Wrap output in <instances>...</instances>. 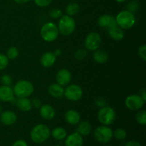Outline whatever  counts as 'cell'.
Returning <instances> with one entry per match:
<instances>
[{
	"instance_id": "6da1fadb",
	"label": "cell",
	"mask_w": 146,
	"mask_h": 146,
	"mask_svg": "<svg viewBox=\"0 0 146 146\" xmlns=\"http://www.w3.org/2000/svg\"><path fill=\"white\" fill-rule=\"evenodd\" d=\"M51 135V130L44 124L36 125L30 132L31 141L36 144H41L46 142Z\"/></svg>"
},
{
	"instance_id": "7a4b0ae2",
	"label": "cell",
	"mask_w": 146,
	"mask_h": 146,
	"mask_svg": "<svg viewBox=\"0 0 146 146\" xmlns=\"http://www.w3.org/2000/svg\"><path fill=\"white\" fill-rule=\"evenodd\" d=\"M115 18L117 25L122 29H130L133 27L135 24V17L134 14L128 10L120 11Z\"/></svg>"
},
{
	"instance_id": "3957f363",
	"label": "cell",
	"mask_w": 146,
	"mask_h": 146,
	"mask_svg": "<svg viewBox=\"0 0 146 146\" xmlns=\"http://www.w3.org/2000/svg\"><path fill=\"white\" fill-rule=\"evenodd\" d=\"M13 91L14 96L18 98H28L34 93V87L29 81L20 80L14 85Z\"/></svg>"
},
{
	"instance_id": "277c9868",
	"label": "cell",
	"mask_w": 146,
	"mask_h": 146,
	"mask_svg": "<svg viewBox=\"0 0 146 146\" xmlns=\"http://www.w3.org/2000/svg\"><path fill=\"white\" fill-rule=\"evenodd\" d=\"M58 29L59 34L63 36H69L74 33L76 29V21L73 17L67 14L62 15L58 24Z\"/></svg>"
},
{
	"instance_id": "5b68a950",
	"label": "cell",
	"mask_w": 146,
	"mask_h": 146,
	"mask_svg": "<svg viewBox=\"0 0 146 146\" xmlns=\"http://www.w3.org/2000/svg\"><path fill=\"white\" fill-rule=\"evenodd\" d=\"M40 34L44 41L53 42L58 38L59 31L56 24L53 22H47L41 27Z\"/></svg>"
},
{
	"instance_id": "8992f818",
	"label": "cell",
	"mask_w": 146,
	"mask_h": 146,
	"mask_svg": "<svg viewBox=\"0 0 146 146\" xmlns=\"http://www.w3.org/2000/svg\"><path fill=\"white\" fill-rule=\"evenodd\" d=\"M116 118V113L112 107L106 106L100 108L98 112V119L101 124L110 125L113 123Z\"/></svg>"
},
{
	"instance_id": "52a82bcc",
	"label": "cell",
	"mask_w": 146,
	"mask_h": 146,
	"mask_svg": "<svg viewBox=\"0 0 146 146\" xmlns=\"http://www.w3.org/2000/svg\"><path fill=\"white\" fill-rule=\"evenodd\" d=\"M113 131L108 125H100L94 131V138L101 143H108L113 138Z\"/></svg>"
},
{
	"instance_id": "ba28073f",
	"label": "cell",
	"mask_w": 146,
	"mask_h": 146,
	"mask_svg": "<svg viewBox=\"0 0 146 146\" xmlns=\"http://www.w3.org/2000/svg\"><path fill=\"white\" fill-rule=\"evenodd\" d=\"M101 43H102V38L101 35L98 32L93 31L86 36L84 41V46L88 51H94L100 48Z\"/></svg>"
},
{
	"instance_id": "9c48e42d",
	"label": "cell",
	"mask_w": 146,
	"mask_h": 146,
	"mask_svg": "<svg viewBox=\"0 0 146 146\" xmlns=\"http://www.w3.org/2000/svg\"><path fill=\"white\" fill-rule=\"evenodd\" d=\"M83 89L77 84H68L64 88V96L71 101H78L82 98Z\"/></svg>"
},
{
	"instance_id": "30bf717a",
	"label": "cell",
	"mask_w": 146,
	"mask_h": 146,
	"mask_svg": "<svg viewBox=\"0 0 146 146\" xmlns=\"http://www.w3.org/2000/svg\"><path fill=\"white\" fill-rule=\"evenodd\" d=\"M145 101L138 94H132L125 98V105L131 111H139L143 107Z\"/></svg>"
},
{
	"instance_id": "8fae6325",
	"label": "cell",
	"mask_w": 146,
	"mask_h": 146,
	"mask_svg": "<svg viewBox=\"0 0 146 146\" xmlns=\"http://www.w3.org/2000/svg\"><path fill=\"white\" fill-rule=\"evenodd\" d=\"M98 24L100 27L105 29H110L117 26L115 18L110 14H103L98 19Z\"/></svg>"
},
{
	"instance_id": "7c38bea8",
	"label": "cell",
	"mask_w": 146,
	"mask_h": 146,
	"mask_svg": "<svg viewBox=\"0 0 146 146\" xmlns=\"http://www.w3.org/2000/svg\"><path fill=\"white\" fill-rule=\"evenodd\" d=\"M56 83L62 86H66L71 81V74L66 68L60 69L56 75Z\"/></svg>"
},
{
	"instance_id": "4fadbf2b",
	"label": "cell",
	"mask_w": 146,
	"mask_h": 146,
	"mask_svg": "<svg viewBox=\"0 0 146 146\" xmlns=\"http://www.w3.org/2000/svg\"><path fill=\"white\" fill-rule=\"evenodd\" d=\"M17 115L14 111H2L0 113V121L5 125H12L17 122Z\"/></svg>"
},
{
	"instance_id": "5bb4252c",
	"label": "cell",
	"mask_w": 146,
	"mask_h": 146,
	"mask_svg": "<svg viewBox=\"0 0 146 146\" xmlns=\"http://www.w3.org/2000/svg\"><path fill=\"white\" fill-rule=\"evenodd\" d=\"M64 145L65 146H83L84 138L82 135L77 132L73 133L66 137Z\"/></svg>"
},
{
	"instance_id": "9a60e30c",
	"label": "cell",
	"mask_w": 146,
	"mask_h": 146,
	"mask_svg": "<svg viewBox=\"0 0 146 146\" xmlns=\"http://www.w3.org/2000/svg\"><path fill=\"white\" fill-rule=\"evenodd\" d=\"M39 113L41 118L44 120L50 121L54 119L56 115V111L52 106L49 104L41 105L39 108Z\"/></svg>"
},
{
	"instance_id": "2e32d148",
	"label": "cell",
	"mask_w": 146,
	"mask_h": 146,
	"mask_svg": "<svg viewBox=\"0 0 146 146\" xmlns=\"http://www.w3.org/2000/svg\"><path fill=\"white\" fill-rule=\"evenodd\" d=\"M56 56L54 55V52L47 51L41 55L40 58V63L44 68H50L56 63Z\"/></svg>"
},
{
	"instance_id": "e0dca14e",
	"label": "cell",
	"mask_w": 146,
	"mask_h": 146,
	"mask_svg": "<svg viewBox=\"0 0 146 146\" xmlns=\"http://www.w3.org/2000/svg\"><path fill=\"white\" fill-rule=\"evenodd\" d=\"M64 118L65 121L68 124L72 125H77L81 121V115L76 110H68L64 114Z\"/></svg>"
},
{
	"instance_id": "ac0fdd59",
	"label": "cell",
	"mask_w": 146,
	"mask_h": 146,
	"mask_svg": "<svg viewBox=\"0 0 146 146\" xmlns=\"http://www.w3.org/2000/svg\"><path fill=\"white\" fill-rule=\"evenodd\" d=\"M14 97V91L11 86L4 85L0 86V101L3 102H10Z\"/></svg>"
},
{
	"instance_id": "d6986e66",
	"label": "cell",
	"mask_w": 146,
	"mask_h": 146,
	"mask_svg": "<svg viewBox=\"0 0 146 146\" xmlns=\"http://www.w3.org/2000/svg\"><path fill=\"white\" fill-rule=\"evenodd\" d=\"M48 92L52 97L56 98H62L64 96V88L62 86L56 84H50L48 87Z\"/></svg>"
},
{
	"instance_id": "ffe728a7",
	"label": "cell",
	"mask_w": 146,
	"mask_h": 146,
	"mask_svg": "<svg viewBox=\"0 0 146 146\" xmlns=\"http://www.w3.org/2000/svg\"><path fill=\"white\" fill-rule=\"evenodd\" d=\"M16 105L19 110L23 112H29L32 108L31 100L28 98H18Z\"/></svg>"
},
{
	"instance_id": "44dd1931",
	"label": "cell",
	"mask_w": 146,
	"mask_h": 146,
	"mask_svg": "<svg viewBox=\"0 0 146 146\" xmlns=\"http://www.w3.org/2000/svg\"><path fill=\"white\" fill-rule=\"evenodd\" d=\"M78 127L76 128V131L78 133L82 136H86V135H89L92 130V126H91V123L86 121H81L79 122L78 124Z\"/></svg>"
},
{
	"instance_id": "7402d4cb",
	"label": "cell",
	"mask_w": 146,
	"mask_h": 146,
	"mask_svg": "<svg viewBox=\"0 0 146 146\" xmlns=\"http://www.w3.org/2000/svg\"><path fill=\"white\" fill-rule=\"evenodd\" d=\"M108 31L109 36L115 41H121L125 36L123 29H122L118 25L108 29Z\"/></svg>"
},
{
	"instance_id": "603a6c76",
	"label": "cell",
	"mask_w": 146,
	"mask_h": 146,
	"mask_svg": "<svg viewBox=\"0 0 146 146\" xmlns=\"http://www.w3.org/2000/svg\"><path fill=\"white\" fill-rule=\"evenodd\" d=\"M93 58L98 64H104V63L108 61V58H109V56H108V54L106 51L98 48V49L94 51Z\"/></svg>"
},
{
	"instance_id": "cb8c5ba5",
	"label": "cell",
	"mask_w": 146,
	"mask_h": 146,
	"mask_svg": "<svg viewBox=\"0 0 146 146\" xmlns=\"http://www.w3.org/2000/svg\"><path fill=\"white\" fill-rule=\"evenodd\" d=\"M51 135L55 140L63 141L67 136V131L62 127H56L51 131Z\"/></svg>"
},
{
	"instance_id": "d4e9b609",
	"label": "cell",
	"mask_w": 146,
	"mask_h": 146,
	"mask_svg": "<svg viewBox=\"0 0 146 146\" xmlns=\"http://www.w3.org/2000/svg\"><path fill=\"white\" fill-rule=\"evenodd\" d=\"M79 11L80 5L77 2H71L66 7V13L71 17L76 15Z\"/></svg>"
},
{
	"instance_id": "484cf974",
	"label": "cell",
	"mask_w": 146,
	"mask_h": 146,
	"mask_svg": "<svg viewBox=\"0 0 146 146\" xmlns=\"http://www.w3.org/2000/svg\"><path fill=\"white\" fill-rule=\"evenodd\" d=\"M135 120L140 125H145L146 124V112L144 110H139L135 115Z\"/></svg>"
},
{
	"instance_id": "4316f807",
	"label": "cell",
	"mask_w": 146,
	"mask_h": 146,
	"mask_svg": "<svg viewBox=\"0 0 146 146\" xmlns=\"http://www.w3.org/2000/svg\"><path fill=\"white\" fill-rule=\"evenodd\" d=\"M127 136V133L123 128H117L113 134V137L118 141H123Z\"/></svg>"
},
{
	"instance_id": "83f0119b",
	"label": "cell",
	"mask_w": 146,
	"mask_h": 146,
	"mask_svg": "<svg viewBox=\"0 0 146 146\" xmlns=\"http://www.w3.org/2000/svg\"><path fill=\"white\" fill-rule=\"evenodd\" d=\"M19 50L17 47L15 46H11L10 48H8L7 51V56L9 59H15L16 58H17V56H19Z\"/></svg>"
},
{
	"instance_id": "f1b7e54d",
	"label": "cell",
	"mask_w": 146,
	"mask_h": 146,
	"mask_svg": "<svg viewBox=\"0 0 146 146\" xmlns=\"http://www.w3.org/2000/svg\"><path fill=\"white\" fill-rule=\"evenodd\" d=\"M139 3L136 0H132L130 2L128 3L126 6V10L131 11V12L134 13L136 12L139 9Z\"/></svg>"
},
{
	"instance_id": "f546056e",
	"label": "cell",
	"mask_w": 146,
	"mask_h": 146,
	"mask_svg": "<svg viewBox=\"0 0 146 146\" xmlns=\"http://www.w3.org/2000/svg\"><path fill=\"white\" fill-rule=\"evenodd\" d=\"M87 54H88V52H87L86 50L80 48V49H78L76 51L75 54H74V57H75L77 61H82L86 57Z\"/></svg>"
},
{
	"instance_id": "4dcf8cb0",
	"label": "cell",
	"mask_w": 146,
	"mask_h": 146,
	"mask_svg": "<svg viewBox=\"0 0 146 146\" xmlns=\"http://www.w3.org/2000/svg\"><path fill=\"white\" fill-rule=\"evenodd\" d=\"M9 59L4 54L0 53V71L5 69L9 65Z\"/></svg>"
},
{
	"instance_id": "1f68e13d",
	"label": "cell",
	"mask_w": 146,
	"mask_h": 146,
	"mask_svg": "<svg viewBox=\"0 0 146 146\" xmlns=\"http://www.w3.org/2000/svg\"><path fill=\"white\" fill-rule=\"evenodd\" d=\"M0 81L2 85L8 86H11L13 84V79L11 76H10L9 75H7V74L1 76L0 78Z\"/></svg>"
},
{
	"instance_id": "d6a6232c",
	"label": "cell",
	"mask_w": 146,
	"mask_h": 146,
	"mask_svg": "<svg viewBox=\"0 0 146 146\" xmlns=\"http://www.w3.org/2000/svg\"><path fill=\"white\" fill-rule=\"evenodd\" d=\"M49 16L54 19H60L62 17V11L58 8H53L49 11Z\"/></svg>"
},
{
	"instance_id": "836d02e7",
	"label": "cell",
	"mask_w": 146,
	"mask_h": 146,
	"mask_svg": "<svg viewBox=\"0 0 146 146\" xmlns=\"http://www.w3.org/2000/svg\"><path fill=\"white\" fill-rule=\"evenodd\" d=\"M36 5L39 7H46L52 3L53 0H34Z\"/></svg>"
},
{
	"instance_id": "e575fe53",
	"label": "cell",
	"mask_w": 146,
	"mask_h": 146,
	"mask_svg": "<svg viewBox=\"0 0 146 146\" xmlns=\"http://www.w3.org/2000/svg\"><path fill=\"white\" fill-rule=\"evenodd\" d=\"M138 56H139L140 58L143 60V61H145L146 60V46L145 44L141 46L138 48Z\"/></svg>"
},
{
	"instance_id": "d590c367",
	"label": "cell",
	"mask_w": 146,
	"mask_h": 146,
	"mask_svg": "<svg viewBox=\"0 0 146 146\" xmlns=\"http://www.w3.org/2000/svg\"><path fill=\"white\" fill-rule=\"evenodd\" d=\"M95 104L98 107V108H103V107L107 106L106 100L104 98H103V97L99 96V97H98V98H96Z\"/></svg>"
},
{
	"instance_id": "8d00e7d4",
	"label": "cell",
	"mask_w": 146,
	"mask_h": 146,
	"mask_svg": "<svg viewBox=\"0 0 146 146\" xmlns=\"http://www.w3.org/2000/svg\"><path fill=\"white\" fill-rule=\"evenodd\" d=\"M31 105H32V107L35 108H39L41 106V100L38 99V98H33L32 100H31Z\"/></svg>"
},
{
	"instance_id": "74e56055",
	"label": "cell",
	"mask_w": 146,
	"mask_h": 146,
	"mask_svg": "<svg viewBox=\"0 0 146 146\" xmlns=\"http://www.w3.org/2000/svg\"><path fill=\"white\" fill-rule=\"evenodd\" d=\"M11 146H29L28 143H27V141H25L24 140L20 139L16 141L14 143L12 144Z\"/></svg>"
},
{
	"instance_id": "f35d334b",
	"label": "cell",
	"mask_w": 146,
	"mask_h": 146,
	"mask_svg": "<svg viewBox=\"0 0 146 146\" xmlns=\"http://www.w3.org/2000/svg\"><path fill=\"white\" fill-rule=\"evenodd\" d=\"M124 146H142V145H141V144L139 142H138V141H131L127 142Z\"/></svg>"
},
{
	"instance_id": "ab89813d",
	"label": "cell",
	"mask_w": 146,
	"mask_h": 146,
	"mask_svg": "<svg viewBox=\"0 0 146 146\" xmlns=\"http://www.w3.org/2000/svg\"><path fill=\"white\" fill-rule=\"evenodd\" d=\"M14 1L18 4H26V3L29 2L31 0H14Z\"/></svg>"
},
{
	"instance_id": "60d3db41",
	"label": "cell",
	"mask_w": 146,
	"mask_h": 146,
	"mask_svg": "<svg viewBox=\"0 0 146 146\" xmlns=\"http://www.w3.org/2000/svg\"><path fill=\"white\" fill-rule=\"evenodd\" d=\"M141 97H142L143 99L145 101L146 100V93H145V89H142L141 91V94H140Z\"/></svg>"
},
{
	"instance_id": "b9f144b4",
	"label": "cell",
	"mask_w": 146,
	"mask_h": 146,
	"mask_svg": "<svg viewBox=\"0 0 146 146\" xmlns=\"http://www.w3.org/2000/svg\"><path fill=\"white\" fill-rule=\"evenodd\" d=\"M54 54L56 57L59 56H61V50L60 49V48H57V49L55 50V51L54 52Z\"/></svg>"
},
{
	"instance_id": "7bdbcfd3",
	"label": "cell",
	"mask_w": 146,
	"mask_h": 146,
	"mask_svg": "<svg viewBox=\"0 0 146 146\" xmlns=\"http://www.w3.org/2000/svg\"><path fill=\"white\" fill-rule=\"evenodd\" d=\"M115 1H116L118 3H123L125 2L126 0H115Z\"/></svg>"
},
{
	"instance_id": "ee69618b",
	"label": "cell",
	"mask_w": 146,
	"mask_h": 146,
	"mask_svg": "<svg viewBox=\"0 0 146 146\" xmlns=\"http://www.w3.org/2000/svg\"><path fill=\"white\" fill-rule=\"evenodd\" d=\"M2 107H1V106L0 105V113H1V112H2Z\"/></svg>"
},
{
	"instance_id": "f6af8a7d",
	"label": "cell",
	"mask_w": 146,
	"mask_h": 146,
	"mask_svg": "<svg viewBox=\"0 0 146 146\" xmlns=\"http://www.w3.org/2000/svg\"><path fill=\"white\" fill-rule=\"evenodd\" d=\"M55 146H61V145H55Z\"/></svg>"
},
{
	"instance_id": "bcb514c9",
	"label": "cell",
	"mask_w": 146,
	"mask_h": 146,
	"mask_svg": "<svg viewBox=\"0 0 146 146\" xmlns=\"http://www.w3.org/2000/svg\"><path fill=\"white\" fill-rule=\"evenodd\" d=\"M106 146H110V145H106Z\"/></svg>"
}]
</instances>
